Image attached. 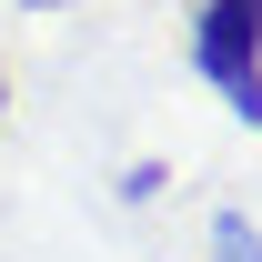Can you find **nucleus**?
<instances>
[{"label": "nucleus", "mask_w": 262, "mask_h": 262, "mask_svg": "<svg viewBox=\"0 0 262 262\" xmlns=\"http://www.w3.org/2000/svg\"><path fill=\"white\" fill-rule=\"evenodd\" d=\"M212 262H262V232L242 212H212Z\"/></svg>", "instance_id": "obj_2"}, {"label": "nucleus", "mask_w": 262, "mask_h": 262, "mask_svg": "<svg viewBox=\"0 0 262 262\" xmlns=\"http://www.w3.org/2000/svg\"><path fill=\"white\" fill-rule=\"evenodd\" d=\"M192 71L262 131V0H202V20H192Z\"/></svg>", "instance_id": "obj_1"}, {"label": "nucleus", "mask_w": 262, "mask_h": 262, "mask_svg": "<svg viewBox=\"0 0 262 262\" xmlns=\"http://www.w3.org/2000/svg\"><path fill=\"white\" fill-rule=\"evenodd\" d=\"M20 10H61V0H20Z\"/></svg>", "instance_id": "obj_3"}, {"label": "nucleus", "mask_w": 262, "mask_h": 262, "mask_svg": "<svg viewBox=\"0 0 262 262\" xmlns=\"http://www.w3.org/2000/svg\"><path fill=\"white\" fill-rule=\"evenodd\" d=\"M0 111H10V81H0Z\"/></svg>", "instance_id": "obj_4"}]
</instances>
